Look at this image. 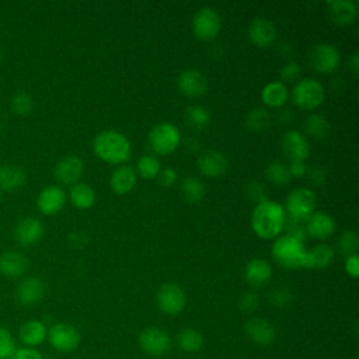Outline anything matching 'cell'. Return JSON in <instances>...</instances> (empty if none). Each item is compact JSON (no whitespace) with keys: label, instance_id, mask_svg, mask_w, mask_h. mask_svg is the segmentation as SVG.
Returning <instances> with one entry per match:
<instances>
[{"label":"cell","instance_id":"obj_1","mask_svg":"<svg viewBox=\"0 0 359 359\" xmlns=\"http://www.w3.org/2000/svg\"><path fill=\"white\" fill-rule=\"evenodd\" d=\"M286 213L283 205L276 201L265 199L254 206L251 213V227L254 233L264 240H272L283 231Z\"/></svg>","mask_w":359,"mask_h":359},{"label":"cell","instance_id":"obj_2","mask_svg":"<svg viewBox=\"0 0 359 359\" xmlns=\"http://www.w3.org/2000/svg\"><path fill=\"white\" fill-rule=\"evenodd\" d=\"M94 154L108 164H123L129 160L132 147L129 139L114 129L100 132L93 139Z\"/></svg>","mask_w":359,"mask_h":359},{"label":"cell","instance_id":"obj_3","mask_svg":"<svg viewBox=\"0 0 359 359\" xmlns=\"http://www.w3.org/2000/svg\"><path fill=\"white\" fill-rule=\"evenodd\" d=\"M306 251L304 243L286 234L276 237L271 248V254L276 264L286 269L304 268Z\"/></svg>","mask_w":359,"mask_h":359},{"label":"cell","instance_id":"obj_4","mask_svg":"<svg viewBox=\"0 0 359 359\" xmlns=\"http://www.w3.org/2000/svg\"><path fill=\"white\" fill-rule=\"evenodd\" d=\"M181 142V133L172 122H160L151 128L147 135V144L154 154H171Z\"/></svg>","mask_w":359,"mask_h":359},{"label":"cell","instance_id":"obj_5","mask_svg":"<svg viewBox=\"0 0 359 359\" xmlns=\"http://www.w3.org/2000/svg\"><path fill=\"white\" fill-rule=\"evenodd\" d=\"M317 196L310 188H296L286 196L285 213L286 217L304 223L316 212Z\"/></svg>","mask_w":359,"mask_h":359},{"label":"cell","instance_id":"obj_6","mask_svg":"<svg viewBox=\"0 0 359 359\" xmlns=\"http://www.w3.org/2000/svg\"><path fill=\"white\" fill-rule=\"evenodd\" d=\"M324 98L325 88L314 79H302L292 90V100L302 109H314L323 104Z\"/></svg>","mask_w":359,"mask_h":359},{"label":"cell","instance_id":"obj_7","mask_svg":"<svg viewBox=\"0 0 359 359\" xmlns=\"http://www.w3.org/2000/svg\"><path fill=\"white\" fill-rule=\"evenodd\" d=\"M222 28V20L219 13L212 7H201L192 17V32L198 39L212 41Z\"/></svg>","mask_w":359,"mask_h":359},{"label":"cell","instance_id":"obj_8","mask_svg":"<svg viewBox=\"0 0 359 359\" xmlns=\"http://www.w3.org/2000/svg\"><path fill=\"white\" fill-rule=\"evenodd\" d=\"M46 339L57 352H72L80 345V332L69 323H55L48 328Z\"/></svg>","mask_w":359,"mask_h":359},{"label":"cell","instance_id":"obj_9","mask_svg":"<svg viewBox=\"0 0 359 359\" xmlns=\"http://www.w3.org/2000/svg\"><path fill=\"white\" fill-rule=\"evenodd\" d=\"M156 303L160 311L168 316H177L180 314L185 304H187V296L182 290V287L177 283H164L157 294H156Z\"/></svg>","mask_w":359,"mask_h":359},{"label":"cell","instance_id":"obj_10","mask_svg":"<svg viewBox=\"0 0 359 359\" xmlns=\"http://www.w3.org/2000/svg\"><path fill=\"white\" fill-rule=\"evenodd\" d=\"M139 346L149 356H163L171 348L168 334L158 327H147L139 335Z\"/></svg>","mask_w":359,"mask_h":359},{"label":"cell","instance_id":"obj_11","mask_svg":"<svg viewBox=\"0 0 359 359\" xmlns=\"http://www.w3.org/2000/svg\"><path fill=\"white\" fill-rule=\"evenodd\" d=\"M309 60H310L311 67L316 72L327 74V73H332L334 70H337L341 56H339L338 49L334 45L321 42V43H317L313 46Z\"/></svg>","mask_w":359,"mask_h":359},{"label":"cell","instance_id":"obj_12","mask_svg":"<svg viewBox=\"0 0 359 359\" xmlns=\"http://www.w3.org/2000/svg\"><path fill=\"white\" fill-rule=\"evenodd\" d=\"M55 178L63 185H74L80 182L84 174V161L77 154L63 156L55 165Z\"/></svg>","mask_w":359,"mask_h":359},{"label":"cell","instance_id":"obj_13","mask_svg":"<svg viewBox=\"0 0 359 359\" xmlns=\"http://www.w3.org/2000/svg\"><path fill=\"white\" fill-rule=\"evenodd\" d=\"M280 147L290 161H304L310 154V144L306 135L296 129H290L282 136Z\"/></svg>","mask_w":359,"mask_h":359},{"label":"cell","instance_id":"obj_14","mask_svg":"<svg viewBox=\"0 0 359 359\" xmlns=\"http://www.w3.org/2000/svg\"><path fill=\"white\" fill-rule=\"evenodd\" d=\"M177 88L185 97L198 98L208 91V79L198 69H187L177 77Z\"/></svg>","mask_w":359,"mask_h":359},{"label":"cell","instance_id":"obj_15","mask_svg":"<svg viewBox=\"0 0 359 359\" xmlns=\"http://www.w3.org/2000/svg\"><path fill=\"white\" fill-rule=\"evenodd\" d=\"M45 296V285L36 276L22 278L15 287V300L25 307L38 304Z\"/></svg>","mask_w":359,"mask_h":359},{"label":"cell","instance_id":"obj_16","mask_svg":"<svg viewBox=\"0 0 359 359\" xmlns=\"http://www.w3.org/2000/svg\"><path fill=\"white\" fill-rule=\"evenodd\" d=\"M66 192L59 185H48L41 189L36 198V208L46 216H53L62 210L66 203Z\"/></svg>","mask_w":359,"mask_h":359},{"label":"cell","instance_id":"obj_17","mask_svg":"<svg viewBox=\"0 0 359 359\" xmlns=\"http://www.w3.org/2000/svg\"><path fill=\"white\" fill-rule=\"evenodd\" d=\"M43 236V224L39 219L34 216H27L21 219L14 227V238L22 247H29L36 244Z\"/></svg>","mask_w":359,"mask_h":359},{"label":"cell","instance_id":"obj_18","mask_svg":"<svg viewBox=\"0 0 359 359\" xmlns=\"http://www.w3.org/2000/svg\"><path fill=\"white\" fill-rule=\"evenodd\" d=\"M196 165L202 175L208 178H217L226 174L229 168V160L223 153L217 150H208L198 157Z\"/></svg>","mask_w":359,"mask_h":359},{"label":"cell","instance_id":"obj_19","mask_svg":"<svg viewBox=\"0 0 359 359\" xmlns=\"http://www.w3.org/2000/svg\"><path fill=\"white\" fill-rule=\"evenodd\" d=\"M248 38L258 48H269L276 39V28L268 18L257 17L248 25Z\"/></svg>","mask_w":359,"mask_h":359},{"label":"cell","instance_id":"obj_20","mask_svg":"<svg viewBox=\"0 0 359 359\" xmlns=\"http://www.w3.org/2000/svg\"><path fill=\"white\" fill-rule=\"evenodd\" d=\"M244 330L247 337L251 339V342H254L258 346L271 345L276 337L273 325L265 318H259V317H254L248 320L244 325Z\"/></svg>","mask_w":359,"mask_h":359},{"label":"cell","instance_id":"obj_21","mask_svg":"<svg viewBox=\"0 0 359 359\" xmlns=\"http://www.w3.org/2000/svg\"><path fill=\"white\" fill-rule=\"evenodd\" d=\"M306 234L316 240L330 238L335 231V220L325 212H314L304 222Z\"/></svg>","mask_w":359,"mask_h":359},{"label":"cell","instance_id":"obj_22","mask_svg":"<svg viewBox=\"0 0 359 359\" xmlns=\"http://www.w3.org/2000/svg\"><path fill=\"white\" fill-rule=\"evenodd\" d=\"M29 268L27 257L15 250L0 254V273L7 278H20Z\"/></svg>","mask_w":359,"mask_h":359},{"label":"cell","instance_id":"obj_23","mask_svg":"<svg viewBox=\"0 0 359 359\" xmlns=\"http://www.w3.org/2000/svg\"><path fill=\"white\" fill-rule=\"evenodd\" d=\"M272 278V268L262 258H251L244 266V279L248 285L259 287L266 285Z\"/></svg>","mask_w":359,"mask_h":359},{"label":"cell","instance_id":"obj_24","mask_svg":"<svg viewBox=\"0 0 359 359\" xmlns=\"http://www.w3.org/2000/svg\"><path fill=\"white\" fill-rule=\"evenodd\" d=\"M48 335V328L43 321L32 318L25 321L20 330H18V339L22 344V346L35 348L41 345Z\"/></svg>","mask_w":359,"mask_h":359},{"label":"cell","instance_id":"obj_25","mask_svg":"<svg viewBox=\"0 0 359 359\" xmlns=\"http://www.w3.org/2000/svg\"><path fill=\"white\" fill-rule=\"evenodd\" d=\"M136 181H137V174L135 168L128 164H121L112 171L109 178V185L115 194L125 195L135 188Z\"/></svg>","mask_w":359,"mask_h":359},{"label":"cell","instance_id":"obj_26","mask_svg":"<svg viewBox=\"0 0 359 359\" xmlns=\"http://www.w3.org/2000/svg\"><path fill=\"white\" fill-rule=\"evenodd\" d=\"M327 7L331 20L338 25H349L358 17V6L352 0H332Z\"/></svg>","mask_w":359,"mask_h":359},{"label":"cell","instance_id":"obj_27","mask_svg":"<svg viewBox=\"0 0 359 359\" xmlns=\"http://www.w3.org/2000/svg\"><path fill=\"white\" fill-rule=\"evenodd\" d=\"M335 251L328 244H317L311 250L306 251L304 269H324L334 261Z\"/></svg>","mask_w":359,"mask_h":359},{"label":"cell","instance_id":"obj_28","mask_svg":"<svg viewBox=\"0 0 359 359\" xmlns=\"http://www.w3.org/2000/svg\"><path fill=\"white\" fill-rule=\"evenodd\" d=\"M289 98V90L280 80L266 83L261 90V100L266 107L280 108Z\"/></svg>","mask_w":359,"mask_h":359},{"label":"cell","instance_id":"obj_29","mask_svg":"<svg viewBox=\"0 0 359 359\" xmlns=\"http://www.w3.org/2000/svg\"><path fill=\"white\" fill-rule=\"evenodd\" d=\"M25 182V172L14 164L0 165V191L13 192L20 189Z\"/></svg>","mask_w":359,"mask_h":359},{"label":"cell","instance_id":"obj_30","mask_svg":"<svg viewBox=\"0 0 359 359\" xmlns=\"http://www.w3.org/2000/svg\"><path fill=\"white\" fill-rule=\"evenodd\" d=\"M69 199L77 209H88L95 202V192L93 187L86 182H77L69 189Z\"/></svg>","mask_w":359,"mask_h":359},{"label":"cell","instance_id":"obj_31","mask_svg":"<svg viewBox=\"0 0 359 359\" xmlns=\"http://www.w3.org/2000/svg\"><path fill=\"white\" fill-rule=\"evenodd\" d=\"M271 114L261 107H255L247 112L245 126L254 133H264L271 128Z\"/></svg>","mask_w":359,"mask_h":359},{"label":"cell","instance_id":"obj_32","mask_svg":"<svg viewBox=\"0 0 359 359\" xmlns=\"http://www.w3.org/2000/svg\"><path fill=\"white\" fill-rule=\"evenodd\" d=\"M181 194L187 202L198 203L203 199L206 194V187L198 177L188 175L181 181Z\"/></svg>","mask_w":359,"mask_h":359},{"label":"cell","instance_id":"obj_33","mask_svg":"<svg viewBox=\"0 0 359 359\" xmlns=\"http://www.w3.org/2000/svg\"><path fill=\"white\" fill-rule=\"evenodd\" d=\"M304 130L313 139H324L330 133L328 119L321 114H310L304 119Z\"/></svg>","mask_w":359,"mask_h":359},{"label":"cell","instance_id":"obj_34","mask_svg":"<svg viewBox=\"0 0 359 359\" xmlns=\"http://www.w3.org/2000/svg\"><path fill=\"white\" fill-rule=\"evenodd\" d=\"M212 119L210 111L203 105H191L185 109V121L194 129H205Z\"/></svg>","mask_w":359,"mask_h":359},{"label":"cell","instance_id":"obj_35","mask_svg":"<svg viewBox=\"0 0 359 359\" xmlns=\"http://www.w3.org/2000/svg\"><path fill=\"white\" fill-rule=\"evenodd\" d=\"M177 344L184 352H196L203 346V337L195 328H184L177 335Z\"/></svg>","mask_w":359,"mask_h":359},{"label":"cell","instance_id":"obj_36","mask_svg":"<svg viewBox=\"0 0 359 359\" xmlns=\"http://www.w3.org/2000/svg\"><path fill=\"white\" fill-rule=\"evenodd\" d=\"M160 170H161V165H160L158 158L151 154H144V156L139 157L135 171L144 180H153L158 175Z\"/></svg>","mask_w":359,"mask_h":359},{"label":"cell","instance_id":"obj_37","mask_svg":"<svg viewBox=\"0 0 359 359\" xmlns=\"http://www.w3.org/2000/svg\"><path fill=\"white\" fill-rule=\"evenodd\" d=\"M265 177H266V180H269V182H272L273 185H279V187L289 184L292 180L287 165L282 161L269 163L265 170Z\"/></svg>","mask_w":359,"mask_h":359},{"label":"cell","instance_id":"obj_38","mask_svg":"<svg viewBox=\"0 0 359 359\" xmlns=\"http://www.w3.org/2000/svg\"><path fill=\"white\" fill-rule=\"evenodd\" d=\"M10 108H11V111L15 115L25 116V115H28L32 111L34 100H32V97L29 94H27L24 91L15 93L11 97V100H10Z\"/></svg>","mask_w":359,"mask_h":359},{"label":"cell","instance_id":"obj_39","mask_svg":"<svg viewBox=\"0 0 359 359\" xmlns=\"http://www.w3.org/2000/svg\"><path fill=\"white\" fill-rule=\"evenodd\" d=\"M359 247V237L358 233L353 230H345L338 238V250L342 255L348 257L352 254H358Z\"/></svg>","mask_w":359,"mask_h":359},{"label":"cell","instance_id":"obj_40","mask_svg":"<svg viewBox=\"0 0 359 359\" xmlns=\"http://www.w3.org/2000/svg\"><path fill=\"white\" fill-rule=\"evenodd\" d=\"M268 300L271 302L272 306H275L278 309H286L293 302V293H292V290L289 287L279 286V287H275L268 294Z\"/></svg>","mask_w":359,"mask_h":359},{"label":"cell","instance_id":"obj_41","mask_svg":"<svg viewBox=\"0 0 359 359\" xmlns=\"http://www.w3.org/2000/svg\"><path fill=\"white\" fill-rule=\"evenodd\" d=\"M17 349V344L11 332L0 325V359H11Z\"/></svg>","mask_w":359,"mask_h":359},{"label":"cell","instance_id":"obj_42","mask_svg":"<svg viewBox=\"0 0 359 359\" xmlns=\"http://www.w3.org/2000/svg\"><path fill=\"white\" fill-rule=\"evenodd\" d=\"M237 304H238V309L243 313H245V314L254 313L259 306V296L255 292H251V290L244 292V293L240 294Z\"/></svg>","mask_w":359,"mask_h":359},{"label":"cell","instance_id":"obj_43","mask_svg":"<svg viewBox=\"0 0 359 359\" xmlns=\"http://www.w3.org/2000/svg\"><path fill=\"white\" fill-rule=\"evenodd\" d=\"M283 230L286 231V236H290V237H293V238H296L302 243H304L306 238H307L306 229H304V224L302 222H296V220H292V219L286 217Z\"/></svg>","mask_w":359,"mask_h":359},{"label":"cell","instance_id":"obj_44","mask_svg":"<svg viewBox=\"0 0 359 359\" xmlns=\"http://www.w3.org/2000/svg\"><path fill=\"white\" fill-rule=\"evenodd\" d=\"M306 178L307 181L314 185V187H321L327 182V171L324 167L321 165H313V167H307V172H306Z\"/></svg>","mask_w":359,"mask_h":359},{"label":"cell","instance_id":"obj_45","mask_svg":"<svg viewBox=\"0 0 359 359\" xmlns=\"http://www.w3.org/2000/svg\"><path fill=\"white\" fill-rule=\"evenodd\" d=\"M245 195L250 201L255 202V205L268 199L266 195H265V187L261 182H257V181H251V182L247 184Z\"/></svg>","mask_w":359,"mask_h":359},{"label":"cell","instance_id":"obj_46","mask_svg":"<svg viewBox=\"0 0 359 359\" xmlns=\"http://www.w3.org/2000/svg\"><path fill=\"white\" fill-rule=\"evenodd\" d=\"M300 65L297 62H287L279 69V76L283 81H296L300 76Z\"/></svg>","mask_w":359,"mask_h":359},{"label":"cell","instance_id":"obj_47","mask_svg":"<svg viewBox=\"0 0 359 359\" xmlns=\"http://www.w3.org/2000/svg\"><path fill=\"white\" fill-rule=\"evenodd\" d=\"M157 178H158V182H160L161 187L170 188V187H172V185L175 184V181H177V171H175L172 167H165V168L160 170Z\"/></svg>","mask_w":359,"mask_h":359},{"label":"cell","instance_id":"obj_48","mask_svg":"<svg viewBox=\"0 0 359 359\" xmlns=\"http://www.w3.org/2000/svg\"><path fill=\"white\" fill-rule=\"evenodd\" d=\"M11 359H43V356L36 348L17 346Z\"/></svg>","mask_w":359,"mask_h":359},{"label":"cell","instance_id":"obj_49","mask_svg":"<svg viewBox=\"0 0 359 359\" xmlns=\"http://www.w3.org/2000/svg\"><path fill=\"white\" fill-rule=\"evenodd\" d=\"M344 266H345V272L352 279H356L358 275H359V257H358V254H352V255L345 257Z\"/></svg>","mask_w":359,"mask_h":359},{"label":"cell","instance_id":"obj_50","mask_svg":"<svg viewBox=\"0 0 359 359\" xmlns=\"http://www.w3.org/2000/svg\"><path fill=\"white\" fill-rule=\"evenodd\" d=\"M287 168H289L290 177H294V178L306 177L307 165H306L304 161H290V164L287 165Z\"/></svg>","mask_w":359,"mask_h":359},{"label":"cell","instance_id":"obj_51","mask_svg":"<svg viewBox=\"0 0 359 359\" xmlns=\"http://www.w3.org/2000/svg\"><path fill=\"white\" fill-rule=\"evenodd\" d=\"M349 67H351V70H352L355 74L359 73V55H358V52H353V53L351 55Z\"/></svg>","mask_w":359,"mask_h":359},{"label":"cell","instance_id":"obj_52","mask_svg":"<svg viewBox=\"0 0 359 359\" xmlns=\"http://www.w3.org/2000/svg\"><path fill=\"white\" fill-rule=\"evenodd\" d=\"M1 198H3V194H1V191H0V202H1Z\"/></svg>","mask_w":359,"mask_h":359},{"label":"cell","instance_id":"obj_53","mask_svg":"<svg viewBox=\"0 0 359 359\" xmlns=\"http://www.w3.org/2000/svg\"><path fill=\"white\" fill-rule=\"evenodd\" d=\"M0 60H1V53H0Z\"/></svg>","mask_w":359,"mask_h":359}]
</instances>
